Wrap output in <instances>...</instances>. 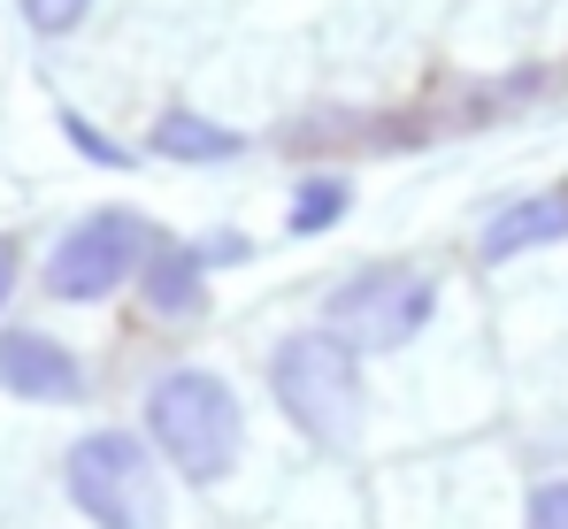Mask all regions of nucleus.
Listing matches in <instances>:
<instances>
[{
	"label": "nucleus",
	"instance_id": "nucleus-1",
	"mask_svg": "<svg viewBox=\"0 0 568 529\" xmlns=\"http://www.w3.org/2000/svg\"><path fill=\"white\" fill-rule=\"evenodd\" d=\"M146 430L192 484H223L231 460H239V399L207 368H170L146 391Z\"/></svg>",
	"mask_w": 568,
	"mask_h": 529
},
{
	"label": "nucleus",
	"instance_id": "nucleus-2",
	"mask_svg": "<svg viewBox=\"0 0 568 529\" xmlns=\"http://www.w3.org/2000/svg\"><path fill=\"white\" fill-rule=\"evenodd\" d=\"M270 384H277L284 415L315 445H346L362 430V368H354V346L346 338H331V330L284 338L277 360H270Z\"/></svg>",
	"mask_w": 568,
	"mask_h": 529
},
{
	"label": "nucleus",
	"instance_id": "nucleus-3",
	"mask_svg": "<svg viewBox=\"0 0 568 529\" xmlns=\"http://www.w3.org/2000/svg\"><path fill=\"white\" fill-rule=\"evenodd\" d=\"M70 499H78V515L100 529H162V476H154V460H146V445L131 438V430H93V438L70 445Z\"/></svg>",
	"mask_w": 568,
	"mask_h": 529
},
{
	"label": "nucleus",
	"instance_id": "nucleus-4",
	"mask_svg": "<svg viewBox=\"0 0 568 529\" xmlns=\"http://www.w3.org/2000/svg\"><path fill=\"white\" fill-rule=\"evenodd\" d=\"M430 307H438L430 276H415V268H369V276H354V284L331 292V338L377 346V353L407 346V338L430 323Z\"/></svg>",
	"mask_w": 568,
	"mask_h": 529
},
{
	"label": "nucleus",
	"instance_id": "nucleus-5",
	"mask_svg": "<svg viewBox=\"0 0 568 529\" xmlns=\"http://www.w3.org/2000/svg\"><path fill=\"white\" fill-rule=\"evenodd\" d=\"M146 254V223L131 215V207H100L85 215L62 246H54V262H47V292L54 299H108L131 268Z\"/></svg>",
	"mask_w": 568,
	"mask_h": 529
},
{
	"label": "nucleus",
	"instance_id": "nucleus-6",
	"mask_svg": "<svg viewBox=\"0 0 568 529\" xmlns=\"http://www.w3.org/2000/svg\"><path fill=\"white\" fill-rule=\"evenodd\" d=\"M0 384H8L16 399L62 407V399L85 391V368L70 360V346H54V338H39V330H0Z\"/></svg>",
	"mask_w": 568,
	"mask_h": 529
},
{
	"label": "nucleus",
	"instance_id": "nucleus-7",
	"mask_svg": "<svg viewBox=\"0 0 568 529\" xmlns=\"http://www.w3.org/2000/svg\"><path fill=\"white\" fill-rule=\"evenodd\" d=\"M568 238V192H530V200H515L507 215H491L484 223V262H507V254H530V246H554Z\"/></svg>",
	"mask_w": 568,
	"mask_h": 529
},
{
	"label": "nucleus",
	"instance_id": "nucleus-8",
	"mask_svg": "<svg viewBox=\"0 0 568 529\" xmlns=\"http://www.w3.org/2000/svg\"><path fill=\"white\" fill-rule=\"evenodd\" d=\"M154 154H170V162H231L239 154V131H223V123H207L192 108H170L154 123Z\"/></svg>",
	"mask_w": 568,
	"mask_h": 529
},
{
	"label": "nucleus",
	"instance_id": "nucleus-9",
	"mask_svg": "<svg viewBox=\"0 0 568 529\" xmlns=\"http://www.w3.org/2000/svg\"><path fill=\"white\" fill-rule=\"evenodd\" d=\"M146 299H154V307H170V315H178V307H200V262L178 254V246H162L154 268H146Z\"/></svg>",
	"mask_w": 568,
	"mask_h": 529
},
{
	"label": "nucleus",
	"instance_id": "nucleus-10",
	"mask_svg": "<svg viewBox=\"0 0 568 529\" xmlns=\"http://www.w3.org/2000/svg\"><path fill=\"white\" fill-rule=\"evenodd\" d=\"M338 207H346V184H338V176L300 184V200H292V231H323V223H338Z\"/></svg>",
	"mask_w": 568,
	"mask_h": 529
},
{
	"label": "nucleus",
	"instance_id": "nucleus-11",
	"mask_svg": "<svg viewBox=\"0 0 568 529\" xmlns=\"http://www.w3.org/2000/svg\"><path fill=\"white\" fill-rule=\"evenodd\" d=\"M85 8H93V0H23V16H31V31H47V39H62V31H78V23H85Z\"/></svg>",
	"mask_w": 568,
	"mask_h": 529
},
{
	"label": "nucleus",
	"instance_id": "nucleus-12",
	"mask_svg": "<svg viewBox=\"0 0 568 529\" xmlns=\"http://www.w3.org/2000/svg\"><path fill=\"white\" fill-rule=\"evenodd\" d=\"M523 529H568V484H538V491H530V522Z\"/></svg>",
	"mask_w": 568,
	"mask_h": 529
},
{
	"label": "nucleus",
	"instance_id": "nucleus-13",
	"mask_svg": "<svg viewBox=\"0 0 568 529\" xmlns=\"http://www.w3.org/2000/svg\"><path fill=\"white\" fill-rule=\"evenodd\" d=\"M62 131H70V139H78V146L93 154V162H108V170H123V162H131V154H115V146L100 139V131H93V123H85V115H62Z\"/></svg>",
	"mask_w": 568,
	"mask_h": 529
},
{
	"label": "nucleus",
	"instance_id": "nucleus-14",
	"mask_svg": "<svg viewBox=\"0 0 568 529\" xmlns=\"http://www.w3.org/2000/svg\"><path fill=\"white\" fill-rule=\"evenodd\" d=\"M8 292H16V238H0V307H8Z\"/></svg>",
	"mask_w": 568,
	"mask_h": 529
}]
</instances>
